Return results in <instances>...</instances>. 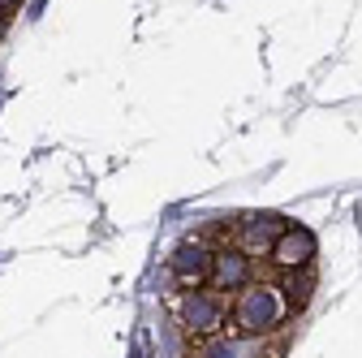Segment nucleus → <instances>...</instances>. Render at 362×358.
<instances>
[{
  "instance_id": "nucleus-6",
  "label": "nucleus",
  "mask_w": 362,
  "mask_h": 358,
  "mask_svg": "<svg viewBox=\"0 0 362 358\" xmlns=\"http://www.w3.org/2000/svg\"><path fill=\"white\" fill-rule=\"evenodd\" d=\"M315 250H320L315 233L306 225H289L276 242H272L267 263H272V272H298V267H315Z\"/></svg>"
},
{
  "instance_id": "nucleus-5",
  "label": "nucleus",
  "mask_w": 362,
  "mask_h": 358,
  "mask_svg": "<svg viewBox=\"0 0 362 358\" xmlns=\"http://www.w3.org/2000/svg\"><path fill=\"white\" fill-rule=\"evenodd\" d=\"M207 272H211V246L194 233L186 238L173 255H168V277L177 289H203L207 285Z\"/></svg>"
},
{
  "instance_id": "nucleus-9",
  "label": "nucleus",
  "mask_w": 362,
  "mask_h": 358,
  "mask_svg": "<svg viewBox=\"0 0 362 358\" xmlns=\"http://www.w3.org/2000/svg\"><path fill=\"white\" fill-rule=\"evenodd\" d=\"M5 30H9V13H0V39H5Z\"/></svg>"
},
{
  "instance_id": "nucleus-4",
  "label": "nucleus",
  "mask_w": 362,
  "mask_h": 358,
  "mask_svg": "<svg viewBox=\"0 0 362 358\" xmlns=\"http://www.w3.org/2000/svg\"><path fill=\"white\" fill-rule=\"evenodd\" d=\"M285 229H289V220L281 212H246V216L233 220V246H242L259 263V259H267L272 242H276Z\"/></svg>"
},
{
  "instance_id": "nucleus-7",
  "label": "nucleus",
  "mask_w": 362,
  "mask_h": 358,
  "mask_svg": "<svg viewBox=\"0 0 362 358\" xmlns=\"http://www.w3.org/2000/svg\"><path fill=\"white\" fill-rule=\"evenodd\" d=\"M315 267H298V272H272V285L281 289V302L289 316H298V311H306L310 294H315Z\"/></svg>"
},
{
  "instance_id": "nucleus-3",
  "label": "nucleus",
  "mask_w": 362,
  "mask_h": 358,
  "mask_svg": "<svg viewBox=\"0 0 362 358\" xmlns=\"http://www.w3.org/2000/svg\"><path fill=\"white\" fill-rule=\"evenodd\" d=\"M259 277V263L242 250V246H211V272H207V289H216V294H238V289H246L250 281Z\"/></svg>"
},
{
  "instance_id": "nucleus-8",
  "label": "nucleus",
  "mask_w": 362,
  "mask_h": 358,
  "mask_svg": "<svg viewBox=\"0 0 362 358\" xmlns=\"http://www.w3.org/2000/svg\"><path fill=\"white\" fill-rule=\"evenodd\" d=\"M26 0H0V13H13V9H22Z\"/></svg>"
},
{
  "instance_id": "nucleus-1",
  "label": "nucleus",
  "mask_w": 362,
  "mask_h": 358,
  "mask_svg": "<svg viewBox=\"0 0 362 358\" xmlns=\"http://www.w3.org/2000/svg\"><path fill=\"white\" fill-rule=\"evenodd\" d=\"M293 316L281 302V289L272 285V277H255L246 289L229 294V337L238 341H259V337H272L276 328H285Z\"/></svg>"
},
{
  "instance_id": "nucleus-2",
  "label": "nucleus",
  "mask_w": 362,
  "mask_h": 358,
  "mask_svg": "<svg viewBox=\"0 0 362 358\" xmlns=\"http://www.w3.org/2000/svg\"><path fill=\"white\" fill-rule=\"evenodd\" d=\"M168 306H173L177 328L186 333L194 345L229 333V298L216 294V289H207V285L203 289H177L168 298Z\"/></svg>"
}]
</instances>
